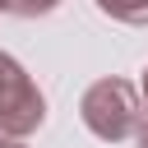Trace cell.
<instances>
[{
    "label": "cell",
    "instance_id": "6da1fadb",
    "mask_svg": "<svg viewBox=\"0 0 148 148\" xmlns=\"http://www.w3.org/2000/svg\"><path fill=\"white\" fill-rule=\"evenodd\" d=\"M79 120L106 143L134 139L143 130V97L130 79H97V83H88V92L79 102Z\"/></svg>",
    "mask_w": 148,
    "mask_h": 148
},
{
    "label": "cell",
    "instance_id": "7a4b0ae2",
    "mask_svg": "<svg viewBox=\"0 0 148 148\" xmlns=\"http://www.w3.org/2000/svg\"><path fill=\"white\" fill-rule=\"evenodd\" d=\"M46 120V97L28 79V69L0 51V134L5 139H28Z\"/></svg>",
    "mask_w": 148,
    "mask_h": 148
},
{
    "label": "cell",
    "instance_id": "3957f363",
    "mask_svg": "<svg viewBox=\"0 0 148 148\" xmlns=\"http://www.w3.org/2000/svg\"><path fill=\"white\" fill-rule=\"evenodd\" d=\"M92 5L125 28H148V0H92Z\"/></svg>",
    "mask_w": 148,
    "mask_h": 148
},
{
    "label": "cell",
    "instance_id": "277c9868",
    "mask_svg": "<svg viewBox=\"0 0 148 148\" xmlns=\"http://www.w3.org/2000/svg\"><path fill=\"white\" fill-rule=\"evenodd\" d=\"M139 97H143V120H148V69H143V83H139Z\"/></svg>",
    "mask_w": 148,
    "mask_h": 148
},
{
    "label": "cell",
    "instance_id": "5b68a950",
    "mask_svg": "<svg viewBox=\"0 0 148 148\" xmlns=\"http://www.w3.org/2000/svg\"><path fill=\"white\" fill-rule=\"evenodd\" d=\"M139 148H148V120H143V130H139Z\"/></svg>",
    "mask_w": 148,
    "mask_h": 148
},
{
    "label": "cell",
    "instance_id": "8992f818",
    "mask_svg": "<svg viewBox=\"0 0 148 148\" xmlns=\"http://www.w3.org/2000/svg\"><path fill=\"white\" fill-rule=\"evenodd\" d=\"M5 148H28V143H23V139H9V143H5Z\"/></svg>",
    "mask_w": 148,
    "mask_h": 148
},
{
    "label": "cell",
    "instance_id": "52a82bcc",
    "mask_svg": "<svg viewBox=\"0 0 148 148\" xmlns=\"http://www.w3.org/2000/svg\"><path fill=\"white\" fill-rule=\"evenodd\" d=\"M5 143H9V139H5V134H0V148H5Z\"/></svg>",
    "mask_w": 148,
    "mask_h": 148
}]
</instances>
